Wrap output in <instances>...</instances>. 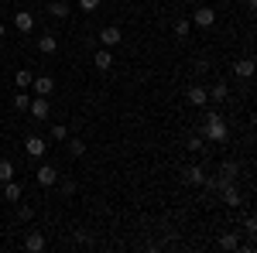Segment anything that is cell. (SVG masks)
Masks as SVG:
<instances>
[{"mask_svg":"<svg viewBox=\"0 0 257 253\" xmlns=\"http://www.w3.org/2000/svg\"><path fill=\"white\" fill-rule=\"evenodd\" d=\"M202 140H209V144H226V137H230V127H226V120L219 117V113H206V123H202Z\"/></svg>","mask_w":257,"mask_h":253,"instance_id":"cell-1","label":"cell"},{"mask_svg":"<svg viewBox=\"0 0 257 253\" xmlns=\"http://www.w3.org/2000/svg\"><path fill=\"white\" fill-rule=\"evenodd\" d=\"M120 41H123V31H120L117 24H110V28L99 31V45H103V48H117Z\"/></svg>","mask_w":257,"mask_h":253,"instance_id":"cell-2","label":"cell"},{"mask_svg":"<svg viewBox=\"0 0 257 253\" xmlns=\"http://www.w3.org/2000/svg\"><path fill=\"white\" fill-rule=\"evenodd\" d=\"M35 181H38L41 188H52V185L59 181V171H55L52 164H38V171H35Z\"/></svg>","mask_w":257,"mask_h":253,"instance_id":"cell-3","label":"cell"},{"mask_svg":"<svg viewBox=\"0 0 257 253\" xmlns=\"http://www.w3.org/2000/svg\"><path fill=\"white\" fill-rule=\"evenodd\" d=\"M28 113H31L35 120H48V113H52L48 96H35V99H31V106H28Z\"/></svg>","mask_w":257,"mask_h":253,"instance_id":"cell-4","label":"cell"},{"mask_svg":"<svg viewBox=\"0 0 257 253\" xmlns=\"http://www.w3.org/2000/svg\"><path fill=\"white\" fill-rule=\"evenodd\" d=\"M206 181V171L199 168V164H189V168H182V185H202Z\"/></svg>","mask_w":257,"mask_h":253,"instance_id":"cell-5","label":"cell"},{"mask_svg":"<svg viewBox=\"0 0 257 253\" xmlns=\"http://www.w3.org/2000/svg\"><path fill=\"white\" fill-rule=\"evenodd\" d=\"M31 89H35V96H48V93L55 89V79L52 76H35L31 79Z\"/></svg>","mask_w":257,"mask_h":253,"instance_id":"cell-6","label":"cell"},{"mask_svg":"<svg viewBox=\"0 0 257 253\" xmlns=\"http://www.w3.org/2000/svg\"><path fill=\"white\" fill-rule=\"evenodd\" d=\"M213 21H216V11H209V7L192 11V24H199V28H213Z\"/></svg>","mask_w":257,"mask_h":253,"instance_id":"cell-7","label":"cell"},{"mask_svg":"<svg viewBox=\"0 0 257 253\" xmlns=\"http://www.w3.org/2000/svg\"><path fill=\"white\" fill-rule=\"evenodd\" d=\"M14 28H18L21 35H31L35 31V18L28 11H14Z\"/></svg>","mask_w":257,"mask_h":253,"instance_id":"cell-8","label":"cell"},{"mask_svg":"<svg viewBox=\"0 0 257 253\" xmlns=\"http://www.w3.org/2000/svg\"><path fill=\"white\" fill-rule=\"evenodd\" d=\"M24 151H28V157H35V161H41L48 147H45V140H41V137H28V140H24Z\"/></svg>","mask_w":257,"mask_h":253,"instance_id":"cell-9","label":"cell"},{"mask_svg":"<svg viewBox=\"0 0 257 253\" xmlns=\"http://www.w3.org/2000/svg\"><path fill=\"white\" fill-rule=\"evenodd\" d=\"M185 96H189V103H192V106H209V93H206V86H192Z\"/></svg>","mask_w":257,"mask_h":253,"instance_id":"cell-10","label":"cell"},{"mask_svg":"<svg viewBox=\"0 0 257 253\" xmlns=\"http://www.w3.org/2000/svg\"><path fill=\"white\" fill-rule=\"evenodd\" d=\"M21 195H24V185H21V181H14V178L4 181V198H7V202H21Z\"/></svg>","mask_w":257,"mask_h":253,"instance_id":"cell-11","label":"cell"},{"mask_svg":"<svg viewBox=\"0 0 257 253\" xmlns=\"http://www.w3.org/2000/svg\"><path fill=\"white\" fill-rule=\"evenodd\" d=\"M93 65H96L99 72H106V69L113 65V55H110V48H96V55H93Z\"/></svg>","mask_w":257,"mask_h":253,"instance_id":"cell-12","label":"cell"},{"mask_svg":"<svg viewBox=\"0 0 257 253\" xmlns=\"http://www.w3.org/2000/svg\"><path fill=\"white\" fill-rule=\"evenodd\" d=\"M24 250H28V253H41V250H45V236H41V233H28V236H24Z\"/></svg>","mask_w":257,"mask_h":253,"instance_id":"cell-13","label":"cell"},{"mask_svg":"<svg viewBox=\"0 0 257 253\" xmlns=\"http://www.w3.org/2000/svg\"><path fill=\"white\" fill-rule=\"evenodd\" d=\"M219 192H223V205H230V209H237V205H240V192L233 188V181H230V185H223Z\"/></svg>","mask_w":257,"mask_h":253,"instance_id":"cell-14","label":"cell"},{"mask_svg":"<svg viewBox=\"0 0 257 253\" xmlns=\"http://www.w3.org/2000/svg\"><path fill=\"white\" fill-rule=\"evenodd\" d=\"M38 52H41V55H55V52H59V38H55V35L38 38Z\"/></svg>","mask_w":257,"mask_h":253,"instance_id":"cell-15","label":"cell"},{"mask_svg":"<svg viewBox=\"0 0 257 253\" xmlns=\"http://www.w3.org/2000/svg\"><path fill=\"white\" fill-rule=\"evenodd\" d=\"M45 11H48L52 18H59V21H62V18H69V11H72V7H69L65 0H52V4H48Z\"/></svg>","mask_w":257,"mask_h":253,"instance_id":"cell-16","label":"cell"},{"mask_svg":"<svg viewBox=\"0 0 257 253\" xmlns=\"http://www.w3.org/2000/svg\"><path fill=\"white\" fill-rule=\"evenodd\" d=\"M185 151H192V154L206 151V140H202V134H189V137H185Z\"/></svg>","mask_w":257,"mask_h":253,"instance_id":"cell-17","label":"cell"},{"mask_svg":"<svg viewBox=\"0 0 257 253\" xmlns=\"http://www.w3.org/2000/svg\"><path fill=\"white\" fill-rule=\"evenodd\" d=\"M233 72H237L240 79H250L254 76V59H240L237 65H233Z\"/></svg>","mask_w":257,"mask_h":253,"instance_id":"cell-18","label":"cell"},{"mask_svg":"<svg viewBox=\"0 0 257 253\" xmlns=\"http://www.w3.org/2000/svg\"><path fill=\"white\" fill-rule=\"evenodd\" d=\"M55 185H59L62 195H76V192H79V181H76V178H59Z\"/></svg>","mask_w":257,"mask_h":253,"instance_id":"cell-19","label":"cell"},{"mask_svg":"<svg viewBox=\"0 0 257 253\" xmlns=\"http://www.w3.org/2000/svg\"><path fill=\"white\" fill-rule=\"evenodd\" d=\"M206 93H209V99H213V103H223V99L230 96V89H226V82H216V86H213V89H206Z\"/></svg>","mask_w":257,"mask_h":253,"instance_id":"cell-20","label":"cell"},{"mask_svg":"<svg viewBox=\"0 0 257 253\" xmlns=\"http://www.w3.org/2000/svg\"><path fill=\"white\" fill-rule=\"evenodd\" d=\"M28 106H31V96H28L24 89H18V93H14V110H18V113H28Z\"/></svg>","mask_w":257,"mask_h":253,"instance_id":"cell-21","label":"cell"},{"mask_svg":"<svg viewBox=\"0 0 257 253\" xmlns=\"http://www.w3.org/2000/svg\"><path fill=\"white\" fill-rule=\"evenodd\" d=\"M219 246H223V250H237V246H240V236L237 233H223V236H219Z\"/></svg>","mask_w":257,"mask_h":253,"instance_id":"cell-22","label":"cell"},{"mask_svg":"<svg viewBox=\"0 0 257 253\" xmlns=\"http://www.w3.org/2000/svg\"><path fill=\"white\" fill-rule=\"evenodd\" d=\"M189 31H192V21H189V18H178L175 21V38H189Z\"/></svg>","mask_w":257,"mask_h":253,"instance_id":"cell-23","label":"cell"},{"mask_svg":"<svg viewBox=\"0 0 257 253\" xmlns=\"http://www.w3.org/2000/svg\"><path fill=\"white\" fill-rule=\"evenodd\" d=\"M69 154H72V157H82V154H86V140L72 137V140H69Z\"/></svg>","mask_w":257,"mask_h":253,"instance_id":"cell-24","label":"cell"},{"mask_svg":"<svg viewBox=\"0 0 257 253\" xmlns=\"http://www.w3.org/2000/svg\"><path fill=\"white\" fill-rule=\"evenodd\" d=\"M31 79H35V76H31L28 69H21L18 79H14V86H18V89H31Z\"/></svg>","mask_w":257,"mask_h":253,"instance_id":"cell-25","label":"cell"},{"mask_svg":"<svg viewBox=\"0 0 257 253\" xmlns=\"http://www.w3.org/2000/svg\"><path fill=\"white\" fill-rule=\"evenodd\" d=\"M14 175H18V171H14V164H11V161H0V185H4V181H11Z\"/></svg>","mask_w":257,"mask_h":253,"instance_id":"cell-26","label":"cell"},{"mask_svg":"<svg viewBox=\"0 0 257 253\" xmlns=\"http://www.w3.org/2000/svg\"><path fill=\"white\" fill-rule=\"evenodd\" d=\"M219 175H226V178H237V175H240V164H233V161H223Z\"/></svg>","mask_w":257,"mask_h":253,"instance_id":"cell-27","label":"cell"},{"mask_svg":"<svg viewBox=\"0 0 257 253\" xmlns=\"http://www.w3.org/2000/svg\"><path fill=\"white\" fill-rule=\"evenodd\" d=\"M31 215H35L31 205H18V222H31Z\"/></svg>","mask_w":257,"mask_h":253,"instance_id":"cell-28","label":"cell"},{"mask_svg":"<svg viewBox=\"0 0 257 253\" xmlns=\"http://www.w3.org/2000/svg\"><path fill=\"white\" fill-rule=\"evenodd\" d=\"M65 137H69V127L55 123V127H52V140H65Z\"/></svg>","mask_w":257,"mask_h":253,"instance_id":"cell-29","label":"cell"},{"mask_svg":"<svg viewBox=\"0 0 257 253\" xmlns=\"http://www.w3.org/2000/svg\"><path fill=\"white\" fill-rule=\"evenodd\" d=\"M243 229H247V233H254V229H257V219H254V215H247V219H243Z\"/></svg>","mask_w":257,"mask_h":253,"instance_id":"cell-30","label":"cell"},{"mask_svg":"<svg viewBox=\"0 0 257 253\" xmlns=\"http://www.w3.org/2000/svg\"><path fill=\"white\" fill-rule=\"evenodd\" d=\"M79 7H82V11H96L99 0H79Z\"/></svg>","mask_w":257,"mask_h":253,"instance_id":"cell-31","label":"cell"},{"mask_svg":"<svg viewBox=\"0 0 257 253\" xmlns=\"http://www.w3.org/2000/svg\"><path fill=\"white\" fill-rule=\"evenodd\" d=\"M0 38H4V21H0Z\"/></svg>","mask_w":257,"mask_h":253,"instance_id":"cell-32","label":"cell"},{"mask_svg":"<svg viewBox=\"0 0 257 253\" xmlns=\"http://www.w3.org/2000/svg\"><path fill=\"white\" fill-rule=\"evenodd\" d=\"M182 4H196V0H182Z\"/></svg>","mask_w":257,"mask_h":253,"instance_id":"cell-33","label":"cell"}]
</instances>
